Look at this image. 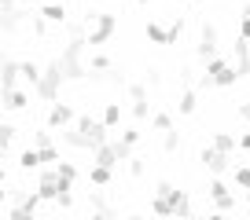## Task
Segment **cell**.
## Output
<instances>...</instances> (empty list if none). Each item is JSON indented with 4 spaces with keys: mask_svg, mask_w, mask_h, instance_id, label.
Returning a JSON list of instances; mask_svg holds the SVG:
<instances>
[{
    "mask_svg": "<svg viewBox=\"0 0 250 220\" xmlns=\"http://www.w3.org/2000/svg\"><path fill=\"white\" fill-rule=\"evenodd\" d=\"M235 81H239V73H235V70H232V66H225V70H221V73H217V77H213V81H210V88H232V85H235Z\"/></svg>",
    "mask_w": 250,
    "mask_h": 220,
    "instance_id": "obj_27",
    "label": "cell"
},
{
    "mask_svg": "<svg viewBox=\"0 0 250 220\" xmlns=\"http://www.w3.org/2000/svg\"><path fill=\"white\" fill-rule=\"evenodd\" d=\"M11 8H15V0H0V15H8Z\"/></svg>",
    "mask_w": 250,
    "mask_h": 220,
    "instance_id": "obj_46",
    "label": "cell"
},
{
    "mask_svg": "<svg viewBox=\"0 0 250 220\" xmlns=\"http://www.w3.org/2000/svg\"><path fill=\"white\" fill-rule=\"evenodd\" d=\"M19 169H22V173H37V169H41V150L26 147L22 154H19Z\"/></svg>",
    "mask_w": 250,
    "mask_h": 220,
    "instance_id": "obj_19",
    "label": "cell"
},
{
    "mask_svg": "<svg viewBox=\"0 0 250 220\" xmlns=\"http://www.w3.org/2000/svg\"><path fill=\"white\" fill-rule=\"evenodd\" d=\"M118 162H122V158H118V147H114V140L100 143V147L92 150V165H103V169H114Z\"/></svg>",
    "mask_w": 250,
    "mask_h": 220,
    "instance_id": "obj_13",
    "label": "cell"
},
{
    "mask_svg": "<svg viewBox=\"0 0 250 220\" xmlns=\"http://www.w3.org/2000/svg\"><path fill=\"white\" fill-rule=\"evenodd\" d=\"M235 147H239V150H250V132H239V136H235Z\"/></svg>",
    "mask_w": 250,
    "mask_h": 220,
    "instance_id": "obj_44",
    "label": "cell"
},
{
    "mask_svg": "<svg viewBox=\"0 0 250 220\" xmlns=\"http://www.w3.org/2000/svg\"><path fill=\"white\" fill-rule=\"evenodd\" d=\"M33 147H37V150L55 147V132H52V128H37V132H33Z\"/></svg>",
    "mask_w": 250,
    "mask_h": 220,
    "instance_id": "obj_29",
    "label": "cell"
},
{
    "mask_svg": "<svg viewBox=\"0 0 250 220\" xmlns=\"http://www.w3.org/2000/svg\"><path fill=\"white\" fill-rule=\"evenodd\" d=\"M144 173H147V162H144V158H136V154H133V158H129V176H136V180H140Z\"/></svg>",
    "mask_w": 250,
    "mask_h": 220,
    "instance_id": "obj_36",
    "label": "cell"
},
{
    "mask_svg": "<svg viewBox=\"0 0 250 220\" xmlns=\"http://www.w3.org/2000/svg\"><path fill=\"white\" fill-rule=\"evenodd\" d=\"M30 30H33V37H48V22L41 15H30Z\"/></svg>",
    "mask_w": 250,
    "mask_h": 220,
    "instance_id": "obj_38",
    "label": "cell"
},
{
    "mask_svg": "<svg viewBox=\"0 0 250 220\" xmlns=\"http://www.w3.org/2000/svg\"><path fill=\"white\" fill-rule=\"evenodd\" d=\"M0 52H4V44H0Z\"/></svg>",
    "mask_w": 250,
    "mask_h": 220,
    "instance_id": "obj_54",
    "label": "cell"
},
{
    "mask_svg": "<svg viewBox=\"0 0 250 220\" xmlns=\"http://www.w3.org/2000/svg\"><path fill=\"white\" fill-rule=\"evenodd\" d=\"M180 33H184V18H173L169 26H162V22H155V18H151V22L144 26V37H147L151 44H162V48L177 44Z\"/></svg>",
    "mask_w": 250,
    "mask_h": 220,
    "instance_id": "obj_4",
    "label": "cell"
},
{
    "mask_svg": "<svg viewBox=\"0 0 250 220\" xmlns=\"http://www.w3.org/2000/svg\"><path fill=\"white\" fill-rule=\"evenodd\" d=\"M19 77H22L26 85H37V77H41V63H33V59L19 63Z\"/></svg>",
    "mask_w": 250,
    "mask_h": 220,
    "instance_id": "obj_25",
    "label": "cell"
},
{
    "mask_svg": "<svg viewBox=\"0 0 250 220\" xmlns=\"http://www.w3.org/2000/svg\"><path fill=\"white\" fill-rule=\"evenodd\" d=\"M74 128H78V132L85 136L92 147H100V143H107V140H110L107 128L100 125V118H92V114H78V118H74Z\"/></svg>",
    "mask_w": 250,
    "mask_h": 220,
    "instance_id": "obj_5",
    "label": "cell"
},
{
    "mask_svg": "<svg viewBox=\"0 0 250 220\" xmlns=\"http://www.w3.org/2000/svg\"><path fill=\"white\" fill-rule=\"evenodd\" d=\"M33 195L41 198V202H55V195H59V180H55L52 169H44V173L37 176V191Z\"/></svg>",
    "mask_w": 250,
    "mask_h": 220,
    "instance_id": "obj_12",
    "label": "cell"
},
{
    "mask_svg": "<svg viewBox=\"0 0 250 220\" xmlns=\"http://www.w3.org/2000/svg\"><path fill=\"white\" fill-rule=\"evenodd\" d=\"M4 183H8V173H4V165H0V187H4Z\"/></svg>",
    "mask_w": 250,
    "mask_h": 220,
    "instance_id": "obj_49",
    "label": "cell"
},
{
    "mask_svg": "<svg viewBox=\"0 0 250 220\" xmlns=\"http://www.w3.org/2000/svg\"><path fill=\"white\" fill-rule=\"evenodd\" d=\"M110 180H114V169H103V165H92V169H88V183H92V187H107Z\"/></svg>",
    "mask_w": 250,
    "mask_h": 220,
    "instance_id": "obj_23",
    "label": "cell"
},
{
    "mask_svg": "<svg viewBox=\"0 0 250 220\" xmlns=\"http://www.w3.org/2000/svg\"><path fill=\"white\" fill-rule=\"evenodd\" d=\"M247 209H250V191H247Z\"/></svg>",
    "mask_w": 250,
    "mask_h": 220,
    "instance_id": "obj_52",
    "label": "cell"
},
{
    "mask_svg": "<svg viewBox=\"0 0 250 220\" xmlns=\"http://www.w3.org/2000/svg\"><path fill=\"white\" fill-rule=\"evenodd\" d=\"M232 180H235V187L250 191V165H235V169H232Z\"/></svg>",
    "mask_w": 250,
    "mask_h": 220,
    "instance_id": "obj_31",
    "label": "cell"
},
{
    "mask_svg": "<svg viewBox=\"0 0 250 220\" xmlns=\"http://www.w3.org/2000/svg\"><path fill=\"white\" fill-rule=\"evenodd\" d=\"M151 213H155V217H169V198L166 195H151Z\"/></svg>",
    "mask_w": 250,
    "mask_h": 220,
    "instance_id": "obj_33",
    "label": "cell"
},
{
    "mask_svg": "<svg viewBox=\"0 0 250 220\" xmlns=\"http://www.w3.org/2000/svg\"><path fill=\"white\" fill-rule=\"evenodd\" d=\"M199 162L210 169V176H221V173H228V162H232V158L221 154V150H213V147H203L199 150Z\"/></svg>",
    "mask_w": 250,
    "mask_h": 220,
    "instance_id": "obj_11",
    "label": "cell"
},
{
    "mask_svg": "<svg viewBox=\"0 0 250 220\" xmlns=\"http://www.w3.org/2000/svg\"><path fill=\"white\" fill-rule=\"evenodd\" d=\"M114 33H118V15H110V11H88V18H85V44H92V48L110 44Z\"/></svg>",
    "mask_w": 250,
    "mask_h": 220,
    "instance_id": "obj_2",
    "label": "cell"
},
{
    "mask_svg": "<svg viewBox=\"0 0 250 220\" xmlns=\"http://www.w3.org/2000/svg\"><path fill=\"white\" fill-rule=\"evenodd\" d=\"M206 195L213 198V205H217V213H232L235 205H239V198H235L232 191H228V183H225V180H217V176H213V180H210V187H206Z\"/></svg>",
    "mask_w": 250,
    "mask_h": 220,
    "instance_id": "obj_7",
    "label": "cell"
},
{
    "mask_svg": "<svg viewBox=\"0 0 250 220\" xmlns=\"http://www.w3.org/2000/svg\"><path fill=\"white\" fill-rule=\"evenodd\" d=\"M125 220H147V217H144V213H129Z\"/></svg>",
    "mask_w": 250,
    "mask_h": 220,
    "instance_id": "obj_48",
    "label": "cell"
},
{
    "mask_svg": "<svg viewBox=\"0 0 250 220\" xmlns=\"http://www.w3.org/2000/svg\"><path fill=\"white\" fill-rule=\"evenodd\" d=\"M235 73H239V81L250 73V40H239L235 37V66H232Z\"/></svg>",
    "mask_w": 250,
    "mask_h": 220,
    "instance_id": "obj_14",
    "label": "cell"
},
{
    "mask_svg": "<svg viewBox=\"0 0 250 220\" xmlns=\"http://www.w3.org/2000/svg\"><path fill=\"white\" fill-rule=\"evenodd\" d=\"M0 103H4V110H11V114H22V110L30 107V95L19 92V88H11V92L0 95Z\"/></svg>",
    "mask_w": 250,
    "mask_h": 220,
    "instance_id": "obj_16",
    "label": "cell"
},
{
    "mask_svg": "<svg viewBox=\"0 0 250 220\" xmlns=\"http://www.w3.org/2000/svg\"><path fill=\"white\" fill-rule=\"evenodd\" d=\"M195 55L203 59V63L217 55V26H213L210 18H206V22L199 26V44H195Z\"/></svg>",
    "mask_w": 250,
    "mask_h": 220,
    "instance_id": "obj_8",
    "label": "cell"
},
{
    "mask_svg": "<svg viewBox=\"0 0 250 220\" xmlns=\"http://www.w3.org/2000/svg\"><path fill=\"white\" fill-rule=\"evenodd\" d=\"M74 118H78V110H74L70 103H59V99H55L52 107H48V125H44V128H52V132H59V128H70Z\"/></svg>",
    "mask_w": 250,
    "mask_h": 220,
    "instance_id": "obj_6",
    "label": "cell"
},
{
    "mask_svg": "<svg viewBox=\"0 0 250 220\" xmlns=\"http://www.w3.org/2000/svg\"><path fill=\"white\" fill-rule=\"evenodd\" d=\"M59 147H44V150H41V165H48V162H59Z\"/></svg>",
    "mask_w": 250,
    "mask_h": 220,
    "instance_id": "obj_42",
    "label": "cell"
},
{
    "mask_svg": "<svg viewBox=\"0 0 250 220\" xmlns=\"http://www.w3.org/2000/svg\"><path fill=\"white\" fill-rule=\"evenodd\" d=\"M125 92H129V99H133V103H147V85H140V81L125 85Z\"/></svg>",
    "mask_w": 250,
    "mask_h": 220,
    "instance_id": "obj_32",
    "label": "cell"
},
{
    "mask_svg": "<svg viewBox=\"0 0 250 220\" xmlns=\"http://www.w3.org/2000/svg\"><path fill=\"white\" fill-rule=\"evenodd\" d=\"M169 217L173 220H191L195 217V209H191V195L188 191H180V187H169Z\"/></svg>",
    "mask_w": 250,
    "mask_h": 220,
    "instance_id": "obj_9",
    "label": "cell"
},
{
    "mask_svg": "<svg viewBox=\"0 0 250 220\" xmlns=\"http://www.w3.org/2000/svg\"><path fill=\"white\" fill-rule=\"evenodd\" d=\"M15 136H19V128H15V125H8V121L0 125V158H4V154H8V150H11V143H15Z\"/></svg>",
    "mask_w": 250,
    "mask_h": 220,
    "instance_id": "obj_26",
    "label": "cell"
},
{
    "mask_svg": "<svg viewBox=\"0 0 250 220\" xmlns=\"http://www.w3.org/2000/svg\"><path fill=\"white\" fill-rule=\"evenodd\" d=\"M44 22H55V26H62L66 22V4H44V8L37 11Z\"/></svg>",
    "mask_w": 250,
    "mask_h": 220,
    "instance_id": "obj_18",
    "label": "cell"
},
{
    "mask_svg": "<svg viewBox=\"0 0 250 220\" xmlns=\"http://www.w3.org/2000/svg\"><path fill=\"white\" fill-rule=\"evenodd\" d=\"M151 128H155V132H169V128H173V114H169V110L151 114Z\"/></svg>",
    "mask_w": 250,
    "mask_h": 220,
    "instance_id": "obj_28",
    "label": "cell"
},
{
    "mask_svg": "<svg viewBox=\"0 0 250 220\" xmlns=\"http://www.w3.org/2000/svg\"><path fill=\"white\" fill-rule=\"evenodd\" d=\"M177 110L184 114V118H188V114H195V110H199V95L191 92V88H184V92H180V103H177Z\"/></svg>",
    "mask_w": 250,
    "mask_h": 220,
    "instance_id": "obj_24",
    "label": "cell"
},
{
    "mask_svg": "<svg viewBox=\"0 0 250 220\" xmlns=\"http://www.w3.org/2000/svg\"><path fill=\"white\" fill-rule=\"evenodd\" d=\"M210 147H213V150H221V154H228V158H232V150H235V136H232V132H213Z\"/></svg>",
    "mask_w": 250,
    "mask_h": 220,
    "instance_id": "obj_22",
    "label": "cell"
},
{
    "mask_svg": "<svg viewBox=\"0 0 250 220\" xmlns=\"http://www.w3.org/2000/svg\"><path fill=\"white\" fill-rule=\"evenodd\" d=\"M140 128H136V125H129V128H122V143H125V147H136V143H140Z\"/></svg>",
    "mask_w": 250,
    "mask_h": 220,
    "instance_id": "obj_35",
    "label": "cell"
},
{
    "mask_svg": "<svg viewBox=\"0 0 250 220\" xmlns=\"http://www.w3.org/2000/svg\"><path fill=\"white\" fill-rule=\"evenodd\" d=\"M88 205H92V213H103V217L114 220V205L103 198V191H88Z\"/></svg>",
    "mask_w": 250,
    "mask_h": 220,
    "instance_id": "obj_21",
    "label": "cell"
},
{
    "mask_svg": "<svg viewBox=\"0 0 250 220\" xmlns=\"http://www.w3.org/2000/svg\"><path fill=\"white\" fill-rule=\"evenodd\" d=\"M162 150H166V154H177V150H180V132H177V128L162 132Z\"/></svg>",
    "mask_w": 250,
    "mask_h": 220,
    "instance_id": "obj_30",
    "label": "cell"
},
{
    "mask_svg": "<svg viewBox=\"0 0 250 220\" xmlns=\"http://www.w3.org/2000/svg\"><path fill=\"white\" fill-rule=\"evenodd\" d=\"M203 220H228V213H210V217H203Z\"/></svg>",
    "mask_w": 250,
    "mask_h": 220,
    "instance_id": "obj_47",
    "label": "cell"
},
{
    "mask_svg": "<svg viewBox=\"0 0 250 220\" xmlns=\"http://www.w3.org/2000/svg\"><path fill=\"white\" fill-rule=\"evenodd\" d=\"M26 15H30V11H22V8H11L8 15H0V30H4V33H15L19 26H22V18H26Z\"/></svg>",
    "mask_w": 250,
    "mask_h": 220,
    "instance_id": "obj_20",
    "label": "cell"
},
{
    "mask_svg": "<svg viewBox=\"0 0 250 220\" xmlns=\"http://www.w3.org/2000/svg\"><path fill=\"white\" fill-rule=\"evenodd\" d=\"M8 220H37V213L22 209V205H11V209H8Z\"/></svg>",
    "mask_w": 250,
    "mask_h": 220,
    "instance_id": "obj_39",
    "label": "cell"
},
{
    "mask_svg": "<svg viewBox=\"0 0 250 220\" xmlns=\"http://www.w3.org/2000/svg\"><path fill=\"white\" fill-rule=\"evenodd\" d=\"M52 173H55V180H59V191H74V183H78L81 169H78L74 162H66V158H59Z\"/></svg>",
    "mask_w": 250,
    "mask_h": 220,
    "instance_id": "obj_10",
    "label": "cell"
},
{
    "mask_svg": "<svg viewBox=\"0 0 250 220\" xmlns=\"http://www.w3.org/2000/svg\"><path fill=\"white\" fill-rule=\"evenodd\" d=\"M239 40H250V4L243 8V15H239Z\"/></svg>",
    "mask_w": 250,
    "mask_h": 220,
    "instance_id": "obj_37",
    "label": "cell"
},
{
    "mask_svg": "<svg viewBox=\"0 0 250 220\" xmlns=\"http://www.w3.org/2000/svg\"><path fill=\"white\" fill-rule=\"evenodd\" d=\"M88 220H110V217H103V213H92V217H88Z\"/></svg>",
    "mask_w": 250,
    "mask_h": 220,
    "instance_id": "obj_50",
    "label": "cell"
},
{
    "mask_svg": "<svg viewBox=\"0 0 250 220\" xmlns=\"http://www.w3.org/2000/svg\"><path fill=\"white\" fill-rule=\"evenodd\" d=\"M239 121H247V125H250V99L239 103Z\"/></svg>",
    "mask_w": 250,
    "mask_h": 220,
    "instance_id": "obj_45",
    "label": "cell"
},
{
    "mask_svg": "<svg viewBox=\"0 0 250 220\" xmlns=\"http://www.w3.org/2000/svg\"><path fill=\"white\" fill-rule=\"evenodd\" d=\"M55 205H59V209H70L74 205V191H59V195H55Z\"/></svg>",
    "mask_w": 250,
    "mask_h": 220,
    "instance_id": "obj_40",
    "label": "cell"
},
{
    "mask_svg": "<svg viewBox=\"0 0 250 220\" xmlns=\"http://www.w3.org/2000/svg\"><path fill=\"white\" fill-rule=\"evenodd\" d=\"M15 81H19V63H15V59H4V63H0V95L11 92Z\"/></svg>",
    "mask_w": 250,
    "mask_h": 220,
    "instance_id": "obj_15",
    "label": "cell"
},
{
    "mask_svg": "<svg viewBox=\"0 0 250 220\" xmlns=\"http://www.w3.org/2000/svg\"><path fill=\"white\" fill-rule=\"evenodd\" d=\"M88 70H100V73H107V70H114V63H110L103 52H96L92 55V63H88Z\"/></svg>",
    "mask_w": 250,
    "mask_h": 220,
    "instance_id": "obj_34",
    "label": "cell"
},
{
    "mask_svg": "<svg viewBox=\"0 0 250 220\" xmlns=\"http://www.w3.org/2000/svg\"><path fill=\"white\" fill-rule=\"evenodd\" d=\"M81 52H85V33L74 26L70 44L62 48V55L55 59V63H59V70H62V81H85V77H88V66L81 63Z\"/></svg>",
    "mask_w": 250,
    "mask_h": 220,
    "instance_id": "obj_1",
    "label": "cell"
},
{
    "mask_svg": "<svg viewBox=\"0 0 250 220\" xmlns=\"http://www.w3.org/2000/svg\"><path fill=\"white\" fill-rule=\"evenodd\" d=\"M100 125L107 128V132L122 125V103H107V107H103V114H100Z\"/></svg>",
    "mask_w": 250,
    "mask_h": 220,
    "instance_id": "obj_17",
    "label": "cell"
},
{
    "mask_svg": "<svg viewBox=\"0 0 250 220\" xmlns=\"http://www.w3.org/2000/svg\"><path fill=\"white\" fill-rule=\"evenodd\" d=\"M136 4H151V0H136Z\"/></svg>",
    "mask_w": 250,
    "mask_h": 220,
    "instance_id": "obj_53",
    "label": "cell"
},
{
    "mask_svg": "<svg viewBox=\"0 0 250 220\" xmlns=\"http://www.w3.org/2000/svg\"><path fill=\"white\" fill-rule=\"evenodd\" d=\"M144 85H162V70H155V66H151V70H147V81H144Z\"/></svg>",
    "mask_w": 250,
    "mask_h": 220,
    "instance_id": "obj_43",
    "label": "cell"
},
{
    "mask_svg": "<svg viewBox=\"0 0 250 220\" xmlns=\"http://www.w3.org/2000/svg\"><path fill=\"white\" fill-rule=\"evenodd\" d=\"M59 88H62V70H59V63H48V66H41V77H37V85H33V95L37 99H44V103H55L59 99Z\"/></svg>",
    "mask_w": 250,
    "mask_h": 220,
    "instance_id": "obj_3",
    "label": "cell"
},
{
    "mask_svg": "<svg viewBox=\"0 0 250 220\" xmlns=\"http://www.w3.org/2000/svg\"><path fill=\"white\" fill-rule=\"evenodd\" d=\"M133 118L136 121H147L151 118V107H147V103H133Z\"/></svg>",
    "mask_w": 250,
    "mask_h": 220,
    "instance_id": "obj_41",
    "label": "cell"
},
{
    "mask_svg": "<svg viewBox=\"0 0 250 220\" xmlns=\"http://www.w3.org/2000/svg\"><path fill=\"white\" fill-rule=\"evenodd\" d=\"M4 202H8V191H4V187H0V205H4Z\"/></svg>",
    "mask_w": 250,
    "mask_h": 220,
    "instance_id": "obj_51",
    "label": "cell"
}]
</instances>
